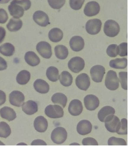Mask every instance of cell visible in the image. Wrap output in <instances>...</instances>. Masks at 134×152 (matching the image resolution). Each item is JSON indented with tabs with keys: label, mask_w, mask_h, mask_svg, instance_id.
<instances>
[{
	"label": "cell",
	"mask_w": 134,
	"mask_h": 152,
	"mask_svg": "<svg viewBox=\"0 0 134 152\" xmlns=\"http://www.w3.org/2000/svg\"><path fill=\"white\" fill-rule=\"evenodd\" d=\"M46 75L50 81L56 82L58 80L59 77L58 69L54 66L49 67L46 70Z\"/></svg>",
	"instance_id": "33"
},
{
	"label": "cell",
	"mask_w": 134,
	"mask_h": 152,
	"mask_svg": "<svg viewBox=\"0 0 134 152\" xmlns=\"http://www.w3.org/2000/svg\"><path fill=\"white\" fill-rule=\"evenodd\" d=\"M6 31L3 27H0V43H1L4 40L6 36Z\"/></svg>",
	"instance_id": "47"
},
{
	"label": "cell",
	"mask_w": 134,
	"mask_h": 152,
	"mask_svg": "<svg viewBox=\"0 0 134 152\" xmlns=\"http://www.w3.org/2000/svg\"><path fill=\"white\" fill-rule=\"evenodd\" d=\"M119 81L122 88L125 90H127V72H120L119 73Z\"/></svg>",
	"instance_id": "36"
},
{
	"label": "cell",
	"mask_w": 134,
	"mask_h": 152,
	"mask_svg": "<svg viewBox=\"0 0 134 152\" xmlns=\"http://www.w3.org/2000/svg\"><path fill=\"white\" fill-rule=\"evenodd\" d=\"M85 0H70L69 4L72 9L78 10L82 8Z\"/></svg>",
	"instance_id": "40"
},
{
	"label": "cell",
	"mask_w": 134,
	"mask_h": 152,
	"mask_svg": "<svg viewBox=\"0 0 134 152\" xmlns=\"http://www.w3.org/2000/svg\"><path fill=\"white\" fill-rule=\"evenodd\" d=\"M60 82L64 87H69L72 83L73 77L71 74L67 71L62 72L59 77Z\"/></svg>",
	"instance_id": "26"
},
{
	"label": "cell",
	"mask_w": 134,
	"mask_h": 152,
	"mask_svg": "<svg viewBox=\"0 0 134 152\" xmlns=\"http://www.w3.org/2000/svg\"><path fill=\"white\" fill-rule=\"evenodd\" d=\"M6 95L3 91L0 90V106L3 105L5 102Z\"/></svg>",
	"instance_id": "46"
},
{
	"label": "cell",
	"mask_w": 134,
	"mask_h": 152,
	"mask_svg": "<svg viewBox=\"0 0 134 152\" xmlns=\"http://www.w3.org/2000/svg\"><path fill=\"white\" fill-rule=\"evenodd\" d=\"M33 87L38 93L41 94H46L48 93L50 89L49 84L42 79H37L33 83Z\"/></svg>",
	"instance_id": "20"
},
{
	"label": "cell",
	"mask_w": 134,
	"mask_h": 152,
	"mask_svg": "<svg viewBox=\"0 0 134 152\" xmlns=\"http://www.w3.org/2000/svg\"><path fill=\"white\" fill-rule=\"evenodd\" d=\"M50 7L54 9L62 8L65 4L66 0H48Z\"/></svg>",
	"instance_id": "39"
},
{
	"label": "cell",
	"mask_w": 134,
	"mask_h": 152,
	"mask_svg": "<svg viewBox=\"0 0 134 152\" xmlns=\"http://www.w3.org/2000/svg\"><path fill=\"white\" fill-rule=\"evenodd\" d=\"M22 110L28 115H32L38 111V106L35 102L29 100L24 103L22 105Z\"/></svg>",
	"instance_id": "21"
},
{
	"label": "cell",
	"mask_w": 134,
	"mask_h": 152,
	"mask_svg": "<svg viewBox=\"0 0 134 152\" xmlns=\"http://www.w3.org/2000/svg\"><path fill=\"white\" fill-rule=\"evenodd\" d=\"M22 26V22L21 20L12 18L9 20L7 27L11 32H16L21 29Z\"/></svg>",
	"instance_id": "29"
},
{
	"label": "cell",
	"mask_w": 134,
	"mask_h": 152,
	"mask_svg": "<svg viewBox=\"0 0 134 152\" xmlns=\"http://www.w3.org/2000/svg\"><path fill=\"white\" fill-rule=\"evenodd\" d=\"M11 133V129L9 125L6 122H0V137L7 138Z\"/></svg>",
	"instance_id": "34"
},
{
	"label": "cell",
	"mask_w": 134,
	"mask_h": 152,
	"mask_svg": "<svg viewBox=\"0 0 134 152\" xmlns=\"http://www.w3.org/2000/svg\"><path fill=\"white\" fill-rule=\"evenodd\" d=\"M55 53L57 58L61 60L65 59L69 55V51L66 47L59 45L55 47Z\"/></svg>",
	"instance_id": "30"
},
{
	"label": "cell",
	"mask_w": 134,
	"mask_h": 152,
	"mask_svg": "<svg viewBox=\"0 0 134 152\" xmlns=\"http://www.w3.org/2000/svg\"><path fill=\"white\" fill-rule=\"evenodd\" d=\"M85 65L84 60L79 57H73L69 61L68 64L69 69L75 73H78L83 70Z\"/></svg>",
	"instance_id": "8"
},
{
	"label": "cell",
	"mask_w": 134,
	"mask_h": 152,
	"mask_svg": "<svg viewBox=\"0 0 134 152\" xmlns=\"http://www.w3.org/2000/svg\"><path fill=\"white\" fill-rule=\"evenodd\" d=\"M84 103L86 109L88 110L92 111L99 107L100 105V100L96 96L88 94L85 97Z\"/></svg>",
	"instance_id": "12"
},
{
	"label": "cell",
	"mask_w": 134,
	"mask_h": 152,
	"mask_svg": "<svg viewBox=\"0 0 134 152\" xmlns=\"http://www.w3.org/2000/svg\"><path fill=\"white\" fill-rule=\"evenodd\" d=\"M17 145H27V144H26V143H21L18 144Z\"/></svg>",
	"instance_id": "49"
},
{
	"label": "cell",
	"mask_w": 134,
	"mask_h": 152,
	"mask_svg": "<svg viewBox=\"0 0 134 152\" xmlns=\"http://www.w3.org/2000/svg\"><path fill=\"white\" fill-rule=\"evenodd\" d=\"M127 65V59L125 58H116L109 62L110 66L115 69H125Z\"/></svg>",
	"instance_id": "27"
},
{
	"label": "cell",
	"mask_w": 134,
	"mask_h": 152,
	"mask_svg": "<svg viewBox=\"0 0 134 152\" xmlns=\"http://www.w3.org/2000/svg\"><path fill=\"white\" fill-rule=\"evenodd\" d=\"M118 55L120 57L127 56V43H122L118 46Z\"/></svg>",
	"instance_id": "41"
},
{
	"label": "cell",
	"mask_w": 134,
	"mask_h": 152,
	"mask_svg": "<svg viewBox=\"0 0 134 152\" xmlns=\"http://www.w3.org/2000/svg\"><path fill=\"white\" fill-rule=\"evenodd\" d=\"M15 51V47L10 43H6L0 46V53L7 57L12 56Z\"/></svg>",
	"instance_id": "32"
},
{
	"label": "cell",
	"mask_w": 134,
	"mask_h": 152,
	"mask_svg": "<svg viewBox=\"0 0 134 152\" xmlns=\"http://www.w3.org/2000/svg\"><path fill=\"white\" fill-rule=\"evenodd\" d=\"M100 5L96 1L88 2L85 6L84 13L86 16L92 17L97 15L100 11Z\"/></svg>",
	"instance_id": "15"
},
{
	"label": "cell",
	"mask_w": 134,
	"mask_h": 152,
	"mask_svg": "<svg viewBox=\"0 0 134 152\" xmlns=\"http://www.w3.org/2000/svg\"><path fill=\"white\" fill-rule=\"evenodd\" d=\"M105 34L110 37L117 36L120 31L119 24L114 20H108L105 23L104 28Z\"/></svg>",
	"instance_id": "4"
},
{
	"label": "cell",
	"mask_w": 134,
	"mask_h": 152,
	"mask_svg": "<svg viewBox=\"0 0 134 152\" xmlns=\"http://www.w3.org/2000/svg\"><path fill=\"white\" fill-rule=\"evenodd\" d=\"M25 97L22 92L14 91L9 95V101L12 105L15 107H20L24 103Z\"/></svg>",
	"instance_id": "10"
},
{
	"label": "cell",
	"mask_w": 134,
	"mask_h": 152,
	"mask_svg": "<svg viewBox=\"0 0 134 152\" xmlns=\"http://www.w3.org/2000/svg\"><path fill=\"white\" fill-rule=\"evenodd\" d=\"M118 134L127 135V120L125 118L122 119L119 129L117 132Z\"/></svg>",
	"instance_id": "37"
},
{
	"label": "cell",
	"mask_w": 134,
	"mask_h": 152,
	"mask_svg": "<svg viewBox=\"0 0 134 152\" xmlns=\"http://www.w3.org/2000/svg\"><path fill=\"white\" fill-rule=\"evenodd\" d=\"M46 115L52 118H60L64 115V111L61 106L58 105H49L45 110Z\"/></svg>",
	"instance_id": "5"
},
{
	"label": "cell",
	"mask_w": 134,
	"mask_h": 152,
	"mask_svg": "<svg viewBox=\"0 0 134 152\" xmlns=\"http://www.w3.org/2000/svg\"><path fill=\"white\" fill-rule=\"evenodd\" d=\"M0 115L2 118L10 121L14 120L17 117L16 113L14 110L10 107L5 106L0 110Z\"/></svg>",
	"instance_id": "22"
},
{
	"label": "cell",
	"mask_w": 134,
	"mask_h": 152,
	"mask_svg": "<svg viewBox=\"0 0 134 152\" xmlns=\"http://www.w3.org/2000/svg\"><path fill=\"white\" fill-rule=\"evenodd\" d=\"M25 59L27 64L32 66H36L40 63V58L33 51H30L26 53Z\"/></svg>",
	"instance_id": "24"
},
{
	"label": "cell",
	"mask_w": 134,
	"mask_h": 152,
	"mask_svg": "<svg viewBox=\"0 0 134 152\" xmlns=\"http://www.w3.org/2000/svg\"><path fill=\"white\" fill-rule=\"evenodd\" d=\"M67 137V132L64 128L58 127L54 129L51 135V140L54 143L61 144L64 143Z\"/></svg>",
	"instance_id": "3"
},
{
	"label": "cell",
	"mask_w": 134,
	"mask_h": 152,
	"mask_svg": "<svg viewBox=\"0 0 134 152\" xmlns=\"http://www.w3.org/2000/svg\"><path fill=\"white\" fill-rule=\"evenodd\" d=\"M31 6L30 0H13L8 9L11 15L14 18L18 19L23 16L25 11L29 9Z\"/></svg>",
	"instance_id": "1"
},
{
	"label": "cell",
	"mask_w": 134,
	"mask_h": 152,
	"mask_svg": "<svg viewBox=\"0 0 134 152\" xmlns=\"http://www.w3.org/2000/svg\"><path fill=\"white\" fill-rule=\"evenodd\" d=\"M108 56L111 57H115L118 55V45L111 44L108 47L106 50Z\"/></svg>",
	"instance_id": "38"
},
{
	"label": "cell",
	"mask_w": 134,
	"mask_h": 152,
	"mask_svg": "<svg viewBox=\"0 0 134 152\" xmlns=\"http://www.w3.org/2000/svg\"><path fill=\"white\" fill-rule=\"evenodd\" d=\"M8 14L6 10L2 8L0 9V23H6L8 20Z\"/></svg>",
	"instance_id": "43"
},
{
	"label": "cell",
	"mask_w": 134,
	"mask_h": 152,
	"mask_svg": "<svg viewBox=\"0 0 134 152\" xmlns=\"http://www.w3.org/2000/svg\"><path fill=\"white\" fill-rule=\"evenodd\" d=\"M7 68V62L3 58L0 57V71L6 70Z\"/></svg>",
	"instance_id": "44"
},
{
	"label": "cell",
	"mask_w": 134,
	"mask_h": 152,
	"mask_svg": "<svg viewBox=\"0 0 134 152\" xmlns=\"http://www.w3.org/2000/svg\"><path fill=\"white\" fill-rule=\"evenodd\" d=\"M83 107L82 103L80 100L75 99L70 102L69 104L68 111L72 115L77 116L82 113Z\"/></svg>",
	"instance_id": "16"
},
{
	"label": "cell",
	"mask_w": 134,
	"mask_h": 152,
	"mask_svg": "<svg viewBox=\"0 0 134 152\" xmlns=\"http://www.w3.org/2000/svg\"><path fill=\"white\" fill-rule=\"evenodd\" d=\"M33 17L35 22L41 27H46L50 24L48 15L42 11L35 12L33 14Z\"/></svg>",
	"instance_id": "14"
},
{
	"label": "cell",
	"mask_w": 134,
	"mask_h": 152,
	"mask_svg": "<svg viewBox=\"0 0 134 152\" xmlns=\"http://www.w3.org/2000/svg\"><path fill=\"white\" fill-rule=\"evenodd\" d=\"M31 145H46L47 144L45 141L41 140H33L31 144Z\"/></svg>",
	"instance_id": "45"
},
{
	"label": "cell",
	"mask_w": 134,
	"mask_h": 152,
	"mask_svg": "<svg viewBox=\"0 0 134 152\" xmlns=\"http://www.w3.org/2000/svg\"><path fill=\"white\" fill-rule=\"evenodd\" d=\"M63 32L60 28H54L51 29L49 33V38L51 42H58L63 38Z\"/></svg>",
	"instance_id": "25"
},
{
	"label": "cell",
	"mask_w": 134,
	"mask_h": 152,
	"mask_svg": "<svg viewBox=\"0 0 134 152\" xmlns=\"http://www.w3.org/2000/svg\"><path fill=\"white\" fill-rule=\"evenodd\" d=\"M101 26L102 23L99 19H91L86 23V30L87 33L91 35H96L101 31Z\"/></svg>",
	"instance_id": "6"
},
{
	"label": "cell",
	"mask_w": 134,
	"mask_h": 152,
	"mask_svg": "<svg viewBox=\"0 0 134 152\" xmlns=\"http://www.w3.org/2000/svg\"><path fill=\"white\" fill-rule=\"evenodd\" d=\"M69 44L73 51L78 52L84 48L85 42L84 39L80 36H74L70 39Z\"/></svg>",
	"instance_id": "18"
},
{
	"label": "cell",
	"mask_w": 134,
	"mask_h": 152,
	"mask_svg": "<svg viewBox=\"0 0 134 152\" xmlns=\"http://www.w3.org/2000/svg\"><path fill=\"white\" fill-rule=\"evenodd\" d=\"M51 100L53 103L60 105L63 108L65 107L67 102L66 96L62 93H55L52 96Z\"/></svg>",
	"instance_id": "28"
},
{
	"label": "cell",
	"mask_w": 134,
	"mask_h": 152,
	"mask_svg": "<svg viewBox=\"0 0 134 152\" xmlns=\"http://www.w3.org/2000/svg\"><path fill=\"white\" fill-rule=\"evenodd\" d=\"M70 145H80V144H78V143H72V144H70Z\"/></svg>",
	"instance_id": "50"
},
{
	"label": "cell",
	"mask_w": 134,
	"mask_h": 152,
	"mask_svg": "<svg viewBox=\"0 0 134 152\" xmlns=\"http://www.w3.org/2000/svg\"><path fill=\"white\" fill-rule=\"evenodd\" d=\"M83 145H98V142L93 137H88L84 138L82 140Z\"/></svg>",
	"instance_id": "42"
},
{
	"label": "cell",
	"mask_w": 134,
	"mask_h": 152,
	"mask_svg": "<svg viewBox=\"0 0 134 152\" xmlns=\"http://www.w3.org/2000/svg\"><path fill=\"white\" fill-rule=\"evenodd\" d=\"M105 126L108 131L110 132H117L119 129L120 121L119 118L114 115H111L106 118Z\"/></svg>",
	"instance_id": "7"
},
{
	"label": "cell",
	"mask_w": 134,
	"mask_h": 152,
	"mask_svg": "<svg viewBox=\"0 0 134 152\" xmlns=\"http://www.w3.org/2000/svg\"><path fill=\"white\" fill-rule=\"evenodd\" d=\"M105 69L102 66H94L91 69L90 74L92 80L94 82L100 83L102 81L105 74Z\"/></svg>",
	"instance_id": "11"
},
{
	"label": "cell",
	"mask_w": 134,
	"mask_h": 152,
	"mask_svg": "<svg viewBox=\"0 0 134 152\" xmlns=\"http://www.w3.org/2000/svg\"><path fill=\"white\" fill-rule=\"evenodd\" d=\"M5 144L4 143H2L1 141H0V145H4Z\"/></svg>",
	"instance_id": "51"
},
{
	"label": "cell",
	"mask_w": 134,
	"mask_h": 152,
	"mask_svg": "<svg viewBox=\"0 0 134 152\" xmlns=\"http://www.w3.org/2000/svg\"><path fill=\"white\" fill-rule=\"evenodd\" d=\"M115 113L114 109L110 106H106L102 107L99 111L98 117L99 120L101 122H104L105 120L109 116L114 115Z\"/></svg>",
	"instance_id": "23"
},
{
	"label": "cell",
	"mask_w": 134,
	"mask_h": 152,
	"mask_svg": "<svg viewBox=\"0 0 134 152\" xmlns=\"http://www.w3.org/2000/svg\"><path fill=\"white\" fill-rule=\"evenodd\" d=\"M35 130L38 132L43 133L47 130L48 123L46 118L42 116H39L35 118L33 123Z\"/></svg>",
	"instance_id": "17"
},
{
	"label": "cell",
	"mask_w": 134,
	"mask_h": 152,
	"mask_svg": "<svg viewBox=\"0 0 134 152\" xmlns=\"http://www.w3.org/2000/svg\"><path fill=\"white\" fill-rule=\"evenodd\" d=\"M92 130L91 123L89 121L83 120L79 122L77 126V131L80 135H86L90 133Z\"/></svg>",
	"instance_id": "19"
},
{
	"label": "cell",
	"mask_w": 134,
	"mask_h": 152,
	"mask_svg": "<svg viewBox=\"0 0 134 152\" xmlns=\"http://www.w3.org/2000/svg\"><path fill=\"white\" fill-rule=\"evenodd\" d=\"M109 145H127L126 141L124 139L112 137L108 141Z\"/></svg>",
	"instance_id": "35"
},
{
	"label": "cell",
	"mask_w": 134,
	"mask_h": 152,
	"mask_svg": "<svg viewBox=\"0 0 134 152\" xmlns=\"http://www.w3.org/2000/svg\"><path fill=\"white\" fill-rule=\"evenodd\" d=\"M75 82L76 86L80 89L84 91H87L91 85L90 79L85 73L79 75L76 78Z\"/></svg>",
	"instance_id": "13"
},
{
	"label": "cell",
	"mask_w": 134,
	"mask_h": 152,
	"mask_svg": "<svg viewBox=\"0 0 134 152\" xmlns=\"http://www.w3.org/2000/svg\"><path fill=\"white\" fill-rule=\"evenodd\" d=\"M36 50L39 55L44 58H50L52 56V47L47 42H39L36 45Z\"/></svg>",
	"instance_id": "9"
},
{
	"label": "cell",
	"mask_w": 134,
	"mask_h": 152,
	"mask_svg": "<svg viewBox=\"0 0 134 152\" xmlns=\"http://www.w3.org/2000/svg\"><path fill=\"white\" fill-rule=\"evenodd\" d=\"M10 0H0V4H6L8 3Z\"/></svg>",
	"instance_id": "48"
},
{
	"label": "cell",
	"mask_w": 134,
	"mask_h": 152,
	"mask_svg": "<svg viewBox=\"0 0 134 152\" xmlns=\"http://www.w3.org/2000/svg\"><path fill=\"white\" fill-rule=\"evenodd\" d=\"M105 83L106 87L110 90L118 89L119 87V80L117 73L113 70H109L105 78Z\"/></svg>",
	"instance_id": "2"
},
{
	"label": "cell",
	"mask_w": 134,
	"mask_h": 152,
	"mask_svg": "<svg viewBox=\"0 0 134 152\" xmlns=\"http://www.w3.org/2000/svg\"><path fill=\"white\" fill-rule=\"evenodd\" d=\"M30 73L26 70H22L18 74L16 77L17 83L21 85H25L29 81L30 79Z\"/></svg>",
	"instance_id": "31"
}]
</instances>
